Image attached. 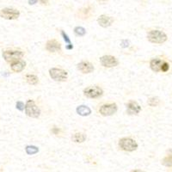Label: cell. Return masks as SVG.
<instances>
[{
	"instance_id": "8",
	"label": "cell",
	"mask_w": 172,
	"mask_h": 172,
	"mask_svg": "<svg viewBox=\"0 0 172 172\" xmlns=\"http://www.w3.org/2000/svg\"><path fill=\"white\" fill-rule=\"evenodd\" d=\"M116 111H117V106L115 103L103 105L99 109L100 114L103 116H110L115 113H116Z\"/></svg>"
},
{
	"instance_id": "6",
	"label": "cell",
	"mask_w": 172,
	"mask_h": 172,
	"mask_svg": "<svg viewBox=\"0 0 172 172\" xmlns=\"http://www.w3.org/2000/svg\"><path fill=\"white\" fill-rule=\"evenodd\" d=\"M1 17L7 19V20H14L19 17L20 12L17 10L15 9H10V8H5L3 9L0 12Z\"/></svg>"
},
{
	"instance_id": "7",
	"label": "cell",
	"mask_w": 172,
	"mask_h": 172,
	"mask_svg": "<svg viewBox=\"0 0 172 172\" xmlns=\"http://www.w3.org/2000/svg\"><path fill=\"white\" fill-rule=\"evenodd\" d=\"M103 90L100 87L97 86H92V87H88L84 91V94L85 96L89 98H97L100 97L103 95Z\"/></svg>"
},
{
	"instance_id": "27",
	"label": "cell",
	"mask_w": 172,
	"mask_h": 172,
	"mask_svg": "<svg viewBox=\"0 0 172 172\" xmlns=\"http://www.w3.org/2000/svg\"><path fill=\"white\" fill-rule=\"evenodd\" d=\"M37 1H38V0H28L29 4H35V3H37Z\"/></svg>"
},
{
	"instance_id": "12",
	"label": "cell",
	"mask_w": 172,
	"mask_h": 172,
	"mask_svg": "<svg viewBox=\"0 0 172 172\" xmlns=\"http://www.w3.org/2000/svg\"><path fill=\"white\" fill-rule=\"evenodd\" d=\"M99 25L103 28H107V27H109L112 25V23H114V18L111 17V16H99L98 20H97Z\"/></svg>"
},
{
	"instance_id": "16",
	"label": "cell",
	"mask_w": 172,
	"mask_h": 172,
	"mask_svg": "<svg viewBox=\"0 0 172 172\" xmlns=\"http://www.w3.org/2000/svg\"><path fill=\"white\" fill-rule=\"evenodd\" d=\"M72 140L76 143H82L86 139V135L84 133H81V132H77L74 133L71 137Z\"/></svg>"
},
{
	"instance_id": "14",
	"label": "cell",
	"mask_w": 172,
	"mask_h": 172,
	"mask_svg": "<svg viewBox=\"0 0 172 172\" xmlns=\"http://www.w3.org/2000/svg\"><path fill=\"white\" fill-rule=\"evenodd\" d=\"M26 66V63L24 61H22V60H16V61H14L11 64V70L15 71V72H20L22 71Z\"/></svg>"
},
{
	"instance_id": "25",
	"label": "cell",
	"mask_w": 172,
	"mask_h": 172,
	"mask_svg": "<svg viewBox=\"0 0 172 172\" xmlns=\"http://www.w3.org/2000/svg\"><path fill=\"white\" fill-rule=\"evenodd\" d=\"M61 34H62V35H63V37H64V40H65V41H66V43L71 44V40H70V39L68 38L67 35L65 34V32H64V31H62V32H61Z\"/></svg>"
},
{
	"instance_id": "26",
	"label": "cell",
	"mask_w": 172,
	"mask_h": 172,
	"mask_svg": "<svg viewBox=\"0 0 172 172\" xmlns=\"http://www.w3.org/2000/svg\"><path fill=\"white\" fill-rule=\"evenodd\" d=\"M129 45H128V41L127 40H122L121 42V47H127Z\"/></svg>"
},
{
	"instance_id": "13",
	"label": "cell",
	"mask_w": 172,
	"mask_h": 172,
	"mask_svg": "<svg viewBox=\"0 0 172 172\" xmlns=\"http://www.w3.org/2000/svg\"><path fill=\"white\" fill-rule=\"evenodd\" d=\"M78 69L83 73H91L94 71V66L90 62L83 61L78 65Z\"/></svg>"
},
{
	"instance_id": "22",
	"label": "cell",
	"mask_w": 172,
	"mask_h": 172,
	"mask_svg": "<svg viewBox=\"0 0 172 172\" xmlns=\"http://www.w3.org/2000/svg\"><path fill=\"white\" fill-rule=\"evenodd\" d=\"M162 164H163L164 165L167 166V167H172V157L169 156V157L164 159Z\"/></svg>"
},
{
	"instance_id": "31",
	"label": "cell",
	"mask_w": 172,
	"mask_h": 172,
	"mask_svg": "<svg viewBox=\"0 0 172 172\" xmlns=\"http://www.w3.org/2000/svg\"><path fill=\"white\" fill-rule=\"evenodd\" d=\"M96 1H98L99 3H106L108 0H96Z\"/></svg>"
},
{
	"instance_id": "3",
	"label": "cell",
	"mask_w": 172,
	"mask_h": 172,
	"mask_svg": "<svg viewBox=\"0 0 172 172\" xmlns=\"http://www.w3.org/2000/svg\"><path fill=\"white\" fill-rule=\"evenodd\" d=\"M119 146L122 150L126 151H132L138 148V144L133 139L129 138L121 139L119 141Z\"/></svg>"
},
{
	"instance_id": "4",
	"label": "cell",
	"mask_w": 172,
	"mask_h": 172,
	"mask_svg": "<svg viewBox=\"0 0 172 172\" xmlns=\"http://www.w3.org/2000/svg\"><path fill=\"white\" fill-rule=\"evenodd\" d=\"M49 74L50 77L55 81H65L67 79V72L63 69H59V68H52L49 71Z\"/></svg>"
},
{
	"instance_id": "23",
	"label": "cell",
	"mask_w": 172,
	"mask_h": 172,
	"mask_svg": "<svg viewBox=\"0 0 172 172\" xmlns=\"http://www.w3.org/2000/svg\"><path fill=\"white\" fill-rule=\"evenodd\" d=\"M169 68H170L169 64L166 63V62H164V63L162 64V66H161V71H164V72H165V71H167L169 70Z\"/></svg>"
},
{
	"instance_id": "5",
	"label": "cell",
	"mask_w": 172,
	"mask_h": 172,
	"mask_svg": "<svg viewBox=\"0 0 172 172\" xmlns=\"http://www.w3.org/2000/svg\"><path fill=\"white\" fill-rule=\"evenodd\" d=\"M4 59L8 62H14L19 60L23 57V53L22 51H5L3 53Z\"/></svg>"
},
{
	"instance_id": "2",
	"label": "cell",
	"mask_w": 172,
	"mask_h": 172,
	"mask_svg": "<svg viewBox=\"0 0 172 172\" xmlns=\"http://www.w3.org/2000/svg\"><path fill=\"white\" fill-rule=\"evenodd\" d=\"M25 113L28 116L32 118H38L40 115V110L35 105V102L32 100H28L25 105Z\"/></svg>"
},
{
	"instance_id": "17",
	"label": "cell",
	"mask_w": 172,
	"mask_h": 172,
	"mask_svg": "<svg viewBox=\"0 0 172 172\" xmlns=\"http://www.w3.org/2000/svg\"><path fill=\"white\" fill-rule=\"evenodd\" d=\"M77 112H78L79 115H82V116H86V115H89L91 113V110L89 107L79 106L77 108Z\"/></svg>"
},
{
	"instance_id": "11",
	"label": "cell",
	"mask_w": 172,
	"mask_h": 172,
	"mask_svg": "<svg viewBox=\"0 0 172 172\" xmlns=\"http://www.w3.org/2000/svg\"><path fill=\"white\" fill-rule=\"evenodd\" d=\"M46 48H47V51L52 52V53H54V52L60 51L61 46H60V44H59L56 40H48V41L47 42Z\"/></svg>"
},
{
	"instance_id": "30",
	"label": "cell",
	"mask_w": 172,
	"mask_h": 172,
	"mask_svg": "<svg viewBox=\"0 0 172 172\" xmlns=\"http://www.w3.org/2000/svg\"><path fill=\"white\" fill-rule=\"evenodd\" d=\"M53 132H54L55 134H58V133H59V129H57V128H53Z\"/></svg>"
},
{
	"instance_id": "21",
	"label": "cell",
	"mask_w": 172,
	"mask_h": 172,
	"mask_svg": "<svg viewBox=\"0 0 172 172\" xmlns=\"http://www.w3.org/2000/svg\"><path fill=\"white\" fill-rule=\"evenodd\" d=\"M148 104L151 107H156L159 104V98L157 97H151L148 100Z\"/></svg>"
},
{
	"instance_id": "9",
	"label": "cell",
	"mask_w": 172,
	"mask_h": 172,
	"mask_svg": "<svg viewBox=\"0 0 172 172\" xmlns=\"http://www.w3.org/2000/svg\"><path fill=\"white\" fill-rule=\"evenodd\" d=\"M100 62L102 66H105V67H114L118 65V60L116 59V58H115L114 56H110V55L103 56L100 59Z\"/></svg>"
},
{
	"instance_id": "1",
	"label": "cell",
	"mask_w": 172,
	"mask_h": 172,
	"mask_svg": "<svg viewBox=\"0 0 172 172\" xmlns=\"http://www.w3.org/2000/svg\"><path fill=\"white\" fill-rule=\"evenodd\" d=\"M147 39L152 43L162 44L167 40V35L160 30H151L147 35Z\"/></svg>"
},
{
	"instance_id": "19",
	"label": "cell",
	"mask_w": 172,
	"mask_h": 172,
	"mask_svg": "<svg viewBox=\"0 0 172 172\" xmlns=\"http://www.w3.org/2000/svg\"><path fill=\"white\" fill-rule=\"evenodd\" d=\"M26 151L28 154L29 155H33V154H35L39 151V149L35 146H27L26 147Z\"/></svg>"
},
{
	"instance_id": "24",
	"label": "cell",
	"mask_w": 172,
	"mask_h": 172,
	"mask_svg": "<svg viewBox=\"0 0 172 172\" xmlns=\"http://www.w3.org/2000/svg\"><path fill=\"white\" fill-rule=\"evenodd\" d=\"M24 104L22 103V102H17V103H16V108H18L19 110H23L24 109Z\"/></svg>"
},
{
	"instance_id": "29",
	"label": "cell",
	"mask_w": 172,
	"mask_h": 172,
	"mask_svg": "<svg viewBox=\"0 0 172 172\" xmlns=\"http://www.w3.org/2000/svg\"><path fill=\"white\" fill-rule=\"evenodd\" d=\"M66 48H67V49H71V48H73V46H72L71 44H68V45L66 46Z\"/></svg>"
},
{
	"instance_id": "18",
	"label": "cell",
	"mask_w": 172,
	"mask_h": 172,
	"mask_svg": "<svg viewBox=\"0 0 172 172\" xmlns=\"http://www.w3.org/2000/svg\"><path fill=\"white\" fill-rule=\"evenodd\" d=\"M26 80H27V82H28L29 84H33V85L36 84L39 82L38 78H37L35 75H31V74H28V75H27Z\"/></svg>"
},
{
	"instance_id": "32",
	"label": "cell",
	"mask_w": 172,
	"mask_h": 172,
	"mask_svg": "<svg viewBox=\"0 0 172 172\" xmlns=\"http://www.w3.org/2000/svg\"><path fill=\"white\" fill-rule=\"evenodd\" d=\"M169 154H170L169 156H171V157H172V150H171V151H169Z\"/></svg>"
},
{
	"instance_id": "15",
	"label": "cell",
	"mask_w": 172,
	"mask_h": 172,
	"mask_svg": "<svg viewBox=\"0 0 172 172\" xmlns=\"http://www.w3.org/2000/svg\"><path fill=\"white\" fill-rule=\"evenodd\" d=\"M164 63V61H162L161 59H153L151 63H150V66H151V68L153 71H156L158 72L159 71H161V66H162V64Z\"/></svg>"
},
{
	"instance_id": "10",
	"label": "cell",
	"mask_w": 172,
	"mask_h": 172,
	"mask_svg": "<svg viewBox=\"0 0 172 172\" xmlns=\"http://www.w3.org/2000/svg\"><path fill=\"white\" fill-rule=\"evenodd\" d=\"M141 108L136 103L131 101L127 104V111L129 115H137L140 112Z\"/></svg>"
},
{
	"instance_id": "28",
	"label": "cell",
	"mask_w": 172,
	"mask_h": 172,
	"mask_svg": "<svg viewBox=\"0 0 172 172\" xmlns=\"http://www.w3.org/2000/svg\"><path fill=\"white\" fill-rule=\"evenodd\" d=\"M42 4H47V0H39Z\"/></svg>"
},
{
	"instance_id": "20",
	"label": "cell",
	"mask_w": 172,
	"mask_h": 172,
	"mask_svg": "<svg viewBox=\"0 0 172 172\" xmlns=\"http://www.w3.org/2000/svg\"><path fill=\"white\" fill-rule=\"evenodd\" d=\"M74 32H75V34H76L77 35H79V36H83V35H84L85 33H86L85 29H84V28H82V27H76V28H74Z\"/></svg>"
}]
</instances>
